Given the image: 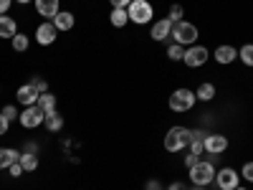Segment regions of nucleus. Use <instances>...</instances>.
<instances>
[{
  "label": "nucleus",
  "mask_w": 253,
  "mask_h": 190,
  "mask_svg": "<svg viewBox=\"0 0 253 190\" xmlns=\"http://www.w3.org/2000/svg\"><path fill=\"white\" fill-rule=\"evenodd\" d=\"M31 87H33L38 94H46V92H48V84H46V79H41V76H33V79H31Z\"/></svg>",
  "instance_id": "obj_26"
},
{
  "label": "nucleus",
  "mask_w": 253,
  "mask_h": 190,
  "mask_svg": "<svg viewBox=\"0 0 253 190\" xmlns=\"http://www.w3.org/2000/svg\"><path fill=\"white\" fill-rule=\"evenodd\" d=\"M109 3H112L114 8H129V3H132V0H109Z\"/></svg>",
  "instance_id": "obj_33"
},
{
  "label": "nucleus",
  "mask_w": 253,
  "mask_h": 190,
  "mask_svg": "<svg viewBox=\"0 0 253 190\" xmlns=\"http://www.w3.org/2000/svg\"><path fill=\"white\" fill-rule=\"evenodd\" d=\"M167 56H170V61H182V56H185V46L172 44L170 48H167Z\"/></svg>",
  "instance_id": "obj_25"
},
{
  "label": "nucleus",
  "mask_w": 253,
  "mask_h": 190,
  "mask_svg": "<svg viewBox=\"0 0 253 190\" xmlns=\"http://www.w3.org/2000/svg\"><path fill=\"white\" fill-rule=\"evenodd\" d=\"M228 150V137L225 135H208L205 137V152L210 155H220Z\"/></svg>",
  "instance_id": "obj_10"
},
{
  "label": "nucleus",
  "mask_w": 253,
  "mask_h": 190,
  "mask_svg": "<svg viewBox=\"0 0 253 190\" xmlns=\"http://www.w3.org/2000/svg\"><path fill=\"white\" fill-rule=\"evenodd\" d=\"M126 15H129L132 23L144 26V23H150V20H152L155 10H152V5L147 3V0H132L129 8H126Z\"/></svg>",
  "instance_id": "obj_2"
},
{
  "label": "nucleus",
  "mask_w": 253,
  "mask_h": 190,
  "mask_svg": "<svg viewBox=\"0 0 253 190\" xmlns=\"http://www.w3.org/2000/svg\"><path fill=\"white\" fill-rule=\"evenodd\" d=\"M172 20L170 18H162V20H157V23L152 26V31H150V36L155 38V41H167L172 36Z\"/></svg>",
  "instance_id": "obj_11"
},
{
  "label": "nucleus",
  "mask_w": 253,
  "mask_h": 190,
  "mask_svg": "<svg viewBox=\"0 0 253 190\" xmlns=\"http://www.w3.org/2000/svg\"><path fill=\"white\" fill-rule=\"evenodd\" d=\"M193 190H203V188H198V185H195V188H193Z\"/></svg>",
  "instance_id": "obj_40"
},
{
  "label": "nucleus",
  "mask_w": 253,
  "mask_h": 190,
  "mask_svg": "<svg viewBox=\"0 0 253 190\" xmlns=\"http://www.w3.org/2000/svg\"><path fill=\"white\" fill-rule=\"evenodd\" d=\"M172 38H175V44H180V46H195L198 28H195L193 23H185V20H180V23L172 26Z\"/></svg>",
  "instance_id": "obj_5"
},
{
  "label": "nucleus",
  "mask_w": 253,
  "mask_h": 190,
  "mask_svg": "<svg viewBox=\"0 0 253 190\" xmlns=\"http://www.w3.org/2000/svg\"><path fill=\"white\" fill-rule=\"evenodd\" d=\"M195 101H198L195 92H190V89H175L172 96H170V109L172 112H190V109L195 107Z\"/></svg>",
  "instance_id": "obj_4"
},
{
  "label": "nucleus",
  "mask_w": 253,
  "mask_h": 190,
  "mask_svg": "<svg viewBox=\"0 0 253 190\" xmlns=\"http://www.w3.org/2000/svg\"><path fill=\"white\" fill-rule=\"evenodd\" d=\"M8 127H10V122H8L3 114H0V137H3V135L8 132Z\"/></svg>",
  "instance_id": "obj_32"
},
{
  "label": "nucleus",
  "mask_w": 253,
  "mask_h": 190,
  "mask_svg": "<svg viewBox=\"0 0 253 190\" xmlns=\"http://www.w3.org/2000/svg\"><path fill=\"white\" fill-rule=\"evenodd\" d=\"M236 190H246V188H241V185H238V188H236Z\"/></svg>",
  "instance_id": "obj_39"
},
{
  "label": "nucleus",
  "mask_w": 253,
  "mask_h": 190,
  "mask_svg": "<svg viewBox=\"0 0 253 190\" xmlns=\"http://www.w3.org/2000/svg\"><path fill=\"white\" fill-rule=\"evenodd\" d=\"M18 160H20V152L13 150V147H5V150H0V170H3V167H10V165L18 162Z\"/></svg>",
  "instance_id": "obj_18"
},
{
  "label": "nucleus",
  "mask_w": 253,
  "mask_h": 190,
  "mask_svg": "<svg viewBox=\"0 0 253 190\" xmlns=\"http://www.w3.org/2000/svg\"><path fill=\"white\" fill-rule=\"evenodd\" d=\"M10 5H13V0H0V15H8Z\"/></svg>",
  "instance_id": "obj_31"
},
{
  "label": "nucleus",
  "mask_w": 253,
  "mask_h": 190,
  "mask_svg": "<svg viewBox=\"0 0 253 190\" xmlns=\"http://www.w3.org/2000/svg\"><path fill=\"white\" fill-rule=\"evenodd\" d=\"M43 117H46V112L41 109L38 104H33V107H26L23 112H20L18 122H20V127H23V130H36V127L43 124Z\"/></svg>",
  "instance_id": "obj_6"
},
{
  "label": "nucleus",
  "mask_w": 253,
  "mask_h": 190,
  "mask_svg": "<svg viewBox=\"0 0 253 190\" xmlns=\"http://www.w3.org/2000/svg\"><path fill=\"white\" fill-rule=\"evenodd\" d=\"M198 157H200V155H193V152H190V155L185 157V167H193V165L198 162Z\"/></svg>",
  "instance_id": "obj_34"
},
{
  "label": "nucleus",
  "mask_w": 253,
  "mask_h": 190,
  "mask_svg": "<svg viewBox=\"0 0 253 190\" xmlns=\"http://www.w3.org/2000/svg\"><path fill=\"white\" fill-rule=\"evenodd\" d=\"M38 107L43 109V112H51V109H56V96H53L51 92L41 94V96H38Z\"/></svg>",
  "instance_id": "obj_23"
},
{
  "label": "nucleus",
  "mask_w": 253,
  "mask_h": 190,
  "mask_svg": "<svg viewBox=\"0 0 253 190\" xmlns=\"http://www.w3.org/2000/svg\"><path fill=\"white\" fill-rule=\"evenodd\" d=\"M241 183V175L233 170V167H223L220 173H215V185L220 190H236Z\"/></svg>",
  "instance_id": "obj_8"
},
{
  "label": "nucleus",
  "mask_w": 253,
  "mask_h": 190,
  "mask_svg": "<svg viewBox=\"0 0 253 190\" xmlns=\"http://www.w3.org/2000/svg\"><path fill=\"white\" fill-rule=\"evenodd\" d=\"M18 33V23L10 15H0V38H13Z\"/></svg>",
  "instance_id": "obj_16"
},
{
  "label": "nucleus",
  "mask_w": 253,
  "mask_h": 190,
  "mask_svg": "<svg viewBox=\"0 0 253 190\" xmlns=\"http://www.w3.org/2000/svg\"><path fill=\"white\" fill-rule=\"evenodd\" d=\"M43 124H46V130H48V132H58L61 127H63V117H61L56 109H51V112H46Z\"/></svg>",
  "instance_id": "obj_17"
},
{
  "label": "nucleus",
  "mask_w": 253,
  "mask_h": 190,
  "mask_svg": "<svg viewBox=\"0 0 253 190\" xmlns=\"http://www.w3.org/2000/svg\"><path fill=\"white\" fill-rule=\"evenodd\" d=\"M38 96H41V94L31 87V84H23V87L15 92V99L23 104V107H33V104H38Z\"/></svg>",
  "instance_id": "obj_12"
},
{
  "label": "nucleus",
  "mask_w": 253,
  "mask_h": 190,
  "mask_svg": "<svg viewBox=\"0 0 253 190\" xmlns=\"http://www.w3.org/2000/svg\"><path fill=\"white\" fill-rule=\"evenodd\" d=\"M195 96L200 99V101H210V99H215V87H213V84H200V87H198V92H195Z\"/></svg>",
  "instance_id": "obj_21"
},
{
  "label": "nucleus",
  "mask_w": 253,
  "mask_h": 190,
  "mask_svg": "<svg viewBox=\"0 0 253 190\" xmlns=\"http://www.w3.org/2000/svg\"><path fill=\"white\" fill-rule=\"evenodd\" d=\"M18 162L23 165V170H26V173L38 170V155H33V152H20V160H18Z\"/></svg>",
  "instance_id": "obj_19"
},
{
  "label": "nucleus",
  "mask_w": 253,
  "mask_h": 190,
  "mask_svg": "<svg viewBox=\"0 0 253 190\" xmlns=\"http://www.w3.org/2000/svg\"><path fill=\"white\" fill-rule=\"evenodd\" d=\"M167 18H170L172 23H180V20H182V5H177V3H175V5L170 8V15H167Z\"/></svg>",
  "instance_id": "obj_28"
},
{
  "label": "nucleus",
  "mask_w": 253,
  "mask_h": 190,
  "mask_svg": "<svg viewBox=\"0 0 253 190\" xmlns=\"http://www.w3.org/2000/svg\"><path fill=\"white\" fill-rule=\"evenodd\" d=\"M36 10L46 20H53L56 13H58V0H36Z\"/></svg>",
  "instance_id": "obj_13"
},
{
  "label": "nucleus",
  "mask_w": 253,
  "mask_h": 190,
  "mask_svg": "<svg viewBox=\"0 0 253 190\" xmlns=\"http://www.w3.org/2000/svg\"><path fill=\"white\" fill-rule=\"evenodd\" d=\"M241 178H243V180H248V183H253V162H246V165H243Z\"/></svg>",
  "instance_id": "obj_29"
},
{
  "label": "nucleus",
  "mask_w": 253,
  "mask_h": 190,
  "mask_svg": "<svg viewBox=\"0 0 253 190\" xmlns=\"http://www.w3.org/2000/svg\"><path fill=\"white\" fill-rule=\"evenodd\" d=\"M13 3H20V5H26V3H31V0H13Z\"/></svg>",
  "instance_id": "obj_38"
},
{
  "label": "nucleus",
  "mask_w": 253,
  "mask_h": 190,
  "mask_svg": "<svg viewBox=\"0 0 253 190\" xmlns=\"http://www.w3.org/2000/svg\"><path fill=\"white\" fill-rule=\"evenodd\" d=\"M51 23L56 26V31H71L74 23H76V18H74V13H69V10H58Z\"/></svg>",
  "instance_id": "obj_14"
},
{
  "label": "nucleus",
  "mask_w": 253,
  "mask_h": 190,
  "mask_svg": "<svg viewBox=\"0 0 253 190\" xmlns=\"http://www.w3.org/2000/svg\"><path fill=\"white\" fill-rule=\"evenodd\" d=\"M56 36H58V31H56V26L51 23V20H46V23H41L36 28V41H38L41 46H51L53 41H56Z\"/></svg>",
  "instance_id": "obj_9"
},
{
  "label": "nucleus",
  "mask_w": 253,
  "mask_h": 190,
  "mask_svg": "<svg viewBox=\"0 0 253 190\" xmlns=\"http://www.w3.org/2000/svg\"><path fill=\"white\" fill-rule=\"evenodd\" d=\"M167 190H185V188H182L180 183H172V185H170V188H167Z\"/></svg>",
  "instance_id": "obj_37"
},
{
  "label": "nucleus",
  "mask_w": 253,
  "mask_h": 190,
  "mask_svg": "<svg viewBox=\"0 0 253 190\" xmlns=\"http://www.w3.org/2000/svg\"><path fill=\"white\" fill-rule=\"evenodd\" d=\"M0 114H3L8 122H13V119H18L20 114H18V109L13 107V104H5V107H3V112H0Z\"/></svg>",
  "instance_id": "obj_27"
},
{
  "label": "nucleus",
  "mask_w": 253,
  "mask_h": 190,
  "mask_svg": "<svg viewBox=\"0 0 253 190\" xmlns=\"http://www.w3.org/2000/svg\"><path fill=\"white\" fill-rule=\"evenodd\" d=\"M8 170H10V175H13V178H20V175L26 173V170H23V165H20V162H13V165L8 167Z\"/></svg>",
  "instance_id": "obj_30"
},
{
  "label": "nucleus",
  "mask_w": 253,
  "mask_h": 190,
  "mask_svg": "<svg viewBox=\"0 0 253 190\" xmlns=\"http://www.w3.org/2000/svg\"><path fill=\"white\" fill-rule=\"evenodd\" d=\"M109 20H112L114 28H124L126 20H129V15H126V8H114L112 15H109Z\"/></svg>",
  "instance_id": "obj_20"
},
{
  "label": "nucleus",
  "mask_w": 253,
  "mask_h": 190,
  "mask_svg": "<svg viewBox=\"0 0 253 190\" xmlns=\"http://www.w3.org/2000/svg\"><path fill=\"white\" fill-rule=\"evenodd\" d=\"M190 180H193L198 188L208 185L210 180H215V167H213V162H208V160H198L193 167H190Z\"/></svg>",
  "instance_id": "obj_3"
},
{
  "label": "nucleus",
  "mask_w": 253,
  "mask_h": 190,
  "mask_svg": "<svg viewBox=\"0 0 253 190\" xmlns=\"http://www.w3.org/2000/svg\"><path fill=\"white\" fill-rule=\"evenodd\" d=\"M26 152H33V155H36V144H33V142L26 144Z\"/></svg>",
  "instance_id": "obj_36"
},
{
  "label": "nucleus",
  "mask_w": 253,
  "mask_h": 190,
  "mask_svg": "<svg viewBox=\"0 0 253 190\" xmlns=\"http://www.w3.org/2000/svg\"><path fill=\"white\" fill-rule=\"evenodd\" d=\"M213 56H215L218 63H233V61L238 58V51H236L233 46H218Z\"/></svg>",
  "instance_id": "obj_15"
},
{
  "label": "nucleus",
  "mask_w": 253,
  "mask_h": 190,
  "mask_svg": "<svg viewBox=\"0 0 253 190\" xmlns=\"http://www.w3.org/2000/svg\"><path fill=\"white\" fill-rule=\"evenodd\" d=\"M147 190H162V188H160L157 180H150V183H147Z\"/></svg>",
  "instance_id": "obj_35"
},
{
  "label": "nucleus",
  "mask_w": 253,
  "mask_h": 190,
  "mask_svg": "<svg viewBox=\"0 0 253 190\" xmlns=\"http://www.w3.org/2000/svg\"><path fill=\"white\" fill-rule=\"evenodd\" d=\"M182 61L187 63V69H200L203 63L208 61V48L205 46H187Z\"/></svg>",
  "instance_id": "obj_7"
},
{
  "label": "nucleus",
  "mask_w": 253,
  "mask_h": 190,
  "mask_svg": "<svg viewBox=\"0 0 253 190\" xmlns=\"http://www.w3.org/2000/svg\"><path fill=\"white\" fill-rule=\"evenodd\" d=\"M190 140H193V130H187V127H172V130H167L165 150L167 152H180L190 144Z\"/></svg>",
  "instance_id": "obj_1"
},
{
  "label": "nucleus",
  "mask_w": 253,
  "mask_h": 190,
  "mask_svg": "<svg viewBox=\"0 0 253 190\" xmlns=\"http://www.w3.org/2000/svg\"><path fill=\"white\" fill-rule=\"evenodd\" d=\"M238 58L246 63V66H253V44H246V46L238 51Z\"/></svg>",
  "instance_id": "obj_24"
},
{
  "label": "nucleus",
  "mask_w": 253,
  "mask_h": 190,
  "mask_svg": "<svg viewBox=\"0 0 253 190\" xmlns=\"http://www.w3.org/2000/svg\"><path fill=\"white\" fill-rule=\"evenodd\" d=\"M10 41H13V51H18V53L28 51V46H31V41H28V36H26V33H15Z\"/></svg>",
  "instance_id": "obj_22"
}]
</instances>
